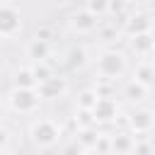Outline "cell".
I'll list each match as a JSON object with an SVG mask.
<instances>
[{"label": "cell", "instance_id": "obj_11", "mask_svg": "<svg viewBox=\"0 0 155 155\" xmlns=\"http://www.w3.org/2000/svg\"><path fill=\"white\" fill-rule=\"evenodd\" d=\"M109 140H111V153L109 155H133V150H136V136L128 133V131L109 133Z\"/></svg>", "mask_w": 155, "mask_h": 155}, {"label": "cell", "instance_id": "obj_16", "mask_svg": "<svg viewBox=\"0 0 155 155\" xmlns=\"http://www.w3.org/2000/svg\"><path fill=\"white\" fill-rule=\"evenodd\" d=\"M78 138H75V143L85 150V153H92L94 148H97V140H99V136H102V131H97V126H90V128H78V133H75Z\"/></svg>", "mask_w": 155, "mask_h": 155}, {"label": "cell", "instance_id": "obj_22", "mask_svg": "<svg viewBox=\"0 0 155 155\" xmlns=\"http://www.w3.org/2000/svg\"><path fill=\"white\" fill-rule=\"evenodd\" d=\"M10 143H12V131L7 126H0V153L10 150Z\"/></svg>", "mask_w": 155, "mask_h": 155}, {"label": "cell", "instance_id": "obj_6", "mask_svg": "<svg viewBox=\"0 0 155 155\" xmlns=\"http://www.w3.org/2000/svg\"><path fill=\"white\" fill-rule=\"evenodd\" d=\"M128 128L136 138H148V133L155 131V109L150 107H136L128 114Z\"/></svg>", "mask_w": 155, "mask_h": 155}, {"label": "cell", "instance_id": "obj_14", "mask_svg": "<svg viewBox=\"0 0 155 155\" xmlns=\"http://www.w3.org/2000/svg\"><path fill=\"white\" fill-rule=\"evenodd\" d=\"M10 78H12V87H39V82L34 78V70H31V63L15 65Z\"/></svg>", "mask_w": 155, "mask_h": 155}, {"label": "cell", "instance_id": "obj_24", "mask_svg": "<svg viewBox=\"0 0 155 155\" xmlns=\"http://www.w3.org/2000/svg\"><path fill=\"white\" fill-rule=\"evenodd\" d=\"M0 155H15V153H12V150H2Z\"/></svg>", "mask_w": 155, "mask_h": 155}, {"label": "cell", "instance_id": "obj_8", "mask_svg": "<svg viewBox=\"0 0 155 155\" xmlns=\"http://www.w3.org/2000/svg\"><path fill=\"white\" fill-rule=\"evenodd\" d=\"M53 56V44L51 41H44V39H27L24 44V58L27 63H48V58Z\"/></svg>", "mask_w": 155, "mask_h": 155}, {"label": "cell", "instance_id": "obj_23", "mask_svg": "<svg viewBox=\"0 0 155 155\" xmlns=\"http://www.w3.org/2000/svg\"><path fill=\"white\" fill-rule=\"evenodd\" d=\"M7 102L5 99H0V126H5V119H7Z\"/></svg>", "mask_w": 155, "mask_h": 155}, {"label": "cell", "instance_id": "obj_13", "mask_svg": "<svg viewBox=\"0 0 155 155\" xmlns=\"http://www.w3.org/2000/svg\"><path fill=\"white\" fill-rule=\"evenodd\" d=\"M148 94H150V87H145L143 82H138V80H133V78H128V80L124 82V97H126L131 104L143 107V102L148 99Z\"/></svg>", "mask_w": 155, "mask_h": 155}, {"label": "cell", "instance_id": "obj_17", "mask_svg": "<svg viewBox=\"0 0 155 155\" xmlns=\"http://www.w3.org/2000/svg\"><path fill=\"white\" fill-rule=\"evenodd\" d=\"M97 99H99L97 90L94 87H85V90H80L75 94V107H78V111H92L94 104H97Z\"/></svg>", "mask_w": 155, "mask_h": 155}, {"label": "cell", "instance_id": "obj_1", "mask_svg": "<svg viewBox=\"0 0 155 155\" xmlns=\"http://www.w3.org/2000/svg\"><path fill=\"white\" fill-rule=\"evenodd\" d=\"M94 75L97 80H104V82H116L119 78L126 75L128 70V56L116 48V46H107L102 48L97 56H94Z\"/></svg>", "mask_w": 155, "mask_h": 155}, {"label": "cell", "instance_id": "obj_7", "mask_svg": "<svg viewBox=\"0 0 155 155\" xmlns=\"http://www.w3.org/2000/svg\"><path fill=\"white\" fill-rule=\"evenodd\" d=\"M150 31H153V17L145 15V12H138V10L128 12V17L121 24V34L128 36V39L140 36V34H150Z\"/></svg>", "mask_w": 155, "mask_h": 155}, {"label": "cell", "instance_id": "obj_21", "mask_svg": "<svg viewBox=\"0 0 155 155\" xmlns=\"http://www.w3.org/2000/svg\"><path fill=\"white\" fill-rule=\"evenodd\" d=\"M133 155H155L153 140H150V138H136V150H133Z\"/></svg>", "mask_w": 155, "mask_h": 155}, {"label": "cell", "instance_id": "obj_15", "mask_svg": "<svg viewBox=\"0 0 155 155\" xmlns=\"http://www.w3.org/2000/svg\"><path fill=\"white\" fill-rule=\"evenodd\" d=\"M131 78L143 82L145 87H153L155 85V61H138Z\"/></svg>", "mask_w": 155, "mask_h": 155}, {"label": "cell", "instance_id": "obj_5", "mask_svg": "<svg viewBox=\"0 0 155 155\" xmlns=\"http://www.w3.org/2000/svg\"><path fill=\"white\" fill-rule=\"evenodd\" d=\"M65 22H68V29L73 34H78V36H90V34H94L102 27V19H97L94 15H90L85 7H75L68 15Z\"/></svg>", "mask_w": 155, "mask_h": 155}, {"label": "cell", "instance_id": "obj_2", "mask_svg": "<svg viewBox=\"0 0 155 155\" xmlns=\"http://www.w3.org/2000/svg\"><path fill=\"white\" fill-rule=\"evenodd\" d=\"M27 136H29V140H31L34 148H39V150H51V148H56V145L61 143L63 128H61V124H58L56 119H51V116H36V119H31V124H29V128H27Z\"/></svg>", "mask_w": 155, "mask_h": 155}, {"label": "cell", "instance_id": "obj_4", "mask_svg": "<svg viewBox=\"0 0 155 155\" xmlns=\"http://www.w3.org/2000/svg\"><path fill=\"white\" fill-rule=\"evenodd\" d=\"M24 31V15L15 2H0V39L12 41Z\"/></svg>", "mask_w": 155, "mask_h": 155}, {"label": "cell", "instance_id": "obj_9", "mask_svg": "<svg viewBox=\"0 0 155 155\" xmlns=\"http://www.w3.org/2000/svg\"><path fill=\"white\" fill-rule=\"evenodd\" d=\"M119 111H121V107H119L116 97H99L94 109H92V119H94L97 126L99 124H111V121H116Z\"/></svg>", "mask_w": 155, "mask_h": 155}, {"label": "cell", "instance_id": "obj_10", "mask_svg": "<svg viewBox=\"0 0 155 155\" xmlns=\"http://www.w3.org/2000/svg\"><path fill=\"white\" fill-rule=\"evenodd\" d=\"M39 94H41V99L44 102H53V99H63L65 94H68V78H63V75H51L46 82H41L39 85Z\"/></svg>", "mask_w": 155, "mask_h": 155}, {"label": "cell", "instance_id": "obj_12", "mask_svg": "<svg viewBox=\"0 0 155 155\" xmlns=\"http://www.w3.org/2000/svg\"><path fill=\"white\" fill-rule=\"evenodd\" d=\"M128 44H131V51H133L140 61H150V56L155 53V31L133 36V39H128Z\"/></svg>", "mask_w": 155, "mask_h": 155}, {"label": "cell", "instance_id": "obj_20", "mask_svg": "<svg viewBox=\"0 0 155 155\" xmlns=\"http://www.w3.org/2000/svg\"><path fill=\"white\" fill-rule=\"evenodd\" d=\"M31 70H34V78H36V82L41 85V82H46L51 75H56L53 73V68L48 65V63H31Z\"/></svg>", "mask_w": 155, "mask_h": 155}, {"label": "cell", "instance_id": "obj_3", "mask_svg": "<svg viewBox=\"0 0 155 155\" xmlns=\"http://www.w3.org/2000/svg\"><path fill=\"white\" fill-rule=\"evenodd\" d=\"M5 102H7L10 111L29 116V114L39 111V107H41L44 99L39 94V87H10V92L5 94Z\"/></svg>", "mask_w": 155, "mask_h": 155}, {"label": "cell", "instance_id": "obj_18", "mask_svg": "<svg viewBox=\"0 0 155 155\" xmlns=\"http://www.w3.org/2000/svg\"><path fill=\"white\" fill-rule=\"evenodd\" d=\"M90 15H94L97 19H104L107 15H109V2L107 0H90V2H85L82 5Z\"/></svg>", "mask_w": 155, "mask_h": 155}, {"label": "cell", "instance_id": "obj_19", "mask_svg": "<svg viewBox=\"0 0 155 155\" xmlns=\"http://www.w3.org/2000/svg\"><path fill=\"white\" fill-rule=\"evenodd\" d=\"M87 61H90V58H87V48H85V46H75V48L70 51V58H68L70 68H82Z\"/></svg>", "mask_w": 155, "mask_h": 155}]
</instances>
